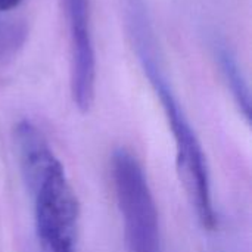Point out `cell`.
<instances>
[{
  "mask_svg": "<svg viewBox=\"0 0 252 252\" xmlns=\"http://www.w3.org/2000/svg\"><path fill=\"white\" fill-rule=\"evenodd\" d=\"M24 180L32 199L41 252H75L80 207L74 188L41 130L28 120L15 127Z\"/></svg>",
  "mask_w": 252,
  "mask_h": 252,
  "instance_id": "cell-1",
  "label": "cell"
},
{
  "mask_svg": "<svg viewBox=\"0 0 252 252\" xmlns=\"http://www.w3.org/2000/svg\"><path fill=\"white\" fill-rule=\"evenodd\" d=\"M24 0H0V12H7L18 7Z\"/></svg>",
  "mask_w": 252,
  "mask_h": 252,
  "instance_id": "cell-7",
  "label": "cell"
},
{
  "mask_svg": "<svg viewBox=\"0 0 252 252\" xmlns=\"http://www.w3.org/2000/svg\"><path fill=\"white\" fill-rule=\"evenodd\" d=\"M112 177L130 252H161L159 220L143 167L127 149L112 157Z\"/></svg>",
  "mask_w": 252,
  "mask_h": 252,
  "instance_id": "cell-3",
  "label": "cell"
},
{
  "mask_svg": "<svg viewBox=\"0 0 252 252\" xmlns=\"http://www.w3.org/2000/svg\"><path fill=\"white\" fill-rule=\"evenodd\" d=\"M71 49V94L75 106L87 112L94 100L96 55L90 0H62Z\"/></svg>",
  "mask_w": 252,
  "mask_h": 252,
  "instance_id": "cell-4",
  "label": "cell"
},
{
  "mask_svg": "<svg viewBox=\"0 0 252 252\" xmlns=\"http://www.w3.org/2000/svg\"><path fill=\"white\" fill-rule=\"evenodd\" d=\"M27 41V25L0 12V63L12 59Z\"/></svg>",
  "mask_w": 252,
  "mask_h": 252,
  "instance_id": "cell-6",
  "label": "cell"
},
{
  "mask_svg": "<svg viewBox=\"0 0 252 252\" xmlns=\"http://www.w3.org/2000/svg\"><path fill=\"white\" fill-rule=\"evenodd\" d=\"M127 38L143 74L148 77L149 84L161 102L165 118L173 131L177 168L185 185L186 195L189 196L201 224L211 230L216 226V213L207 158L165 72L155 28L149 24H137L128 30Z\"/></svg>",
  "mask_w": 252,
  "mask_h": 252,
  "instance_id": "cell-2",
  "label": "cell"
},
{
  "mask_svg": "<svg viewBox=\"0 0 252 252\" xmlns=\"http://www.w3.org/2000/svg\"><path fill=\"white\" fill-rule=\"evenodd\" d=\"M214 56L217 59V63L223 74V78L227 83V86L232 92V96L235 97V102L238 103V106L242 111V114L245 115V118L250 121V118H251L250 87H248L247 78L242 72V68L238 62L236 56L226 44H221V43H216Z\"/></svg>",
  "mask_w": 252,
  "mask_h": 252,
  "instance_id": "cell-5",
  "label": "cell"
}]
</instances>
